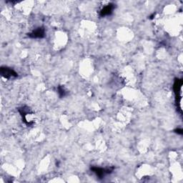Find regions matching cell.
<instances>
[{"label":"cell","mask_w":183,"mask_h":183,"mask_svg":"<svg viewBox=\"0 0 183 183\" xmlns=\"http://www.w3.org/2000/svg\"><path fill=\"white\" fill-rule=\"evenodd\" d=\"M1 74L5 78H10L12 77H17V74L12 69L7 67H1Z\"/></svg>","instance_id":"6da1fadb"},{"label":"cell","mask_w":183,"mask_h":183,"mask_svg":"<svg viewBox=\"0 0 183 183\" xmlns=\"http://www.w3.org/2000/svg\"><path fill=\"white\" fill-rule=\"evenodd\" d=\"M92 171L94 173L97 174V175L100 177H103L107 174L110 173V170H106V169H102V168H91Z\"/></svg>","instance_id":"7a4b0ae2"},{"label":"cell","mask_w":183,"mask_h":183,"mask_svg":"<svg viewBox=\"0 0 183 183\" xmlns=\"http://www.w3.org/2000/svg\"><path fill=\"white\" fill-rule=\"evenodd\" d=\"M44 34H45V31H44L43 29H42V28H39V29H37V30H35L33 31L31 34H29V36H31V37L33 38H40L44 36Z\"/></svg>","instance_id":"3957f363"},{"label":"cell","mask_w":183,"mask_h":183,"mask_svg":"<svg viewBox=\"0 0 183 183\" xmlns=\"http://www.w3.org/2000/svg\"><path fill=\"white\" fill-rule=\"evenodd\" d=\"M112 7H111V6H107L106 7L103 8V10H102L101 15H102V16L110 15L111 12H112Z\"/></svg>","instance_id":"277c9868"}]
</instances>
